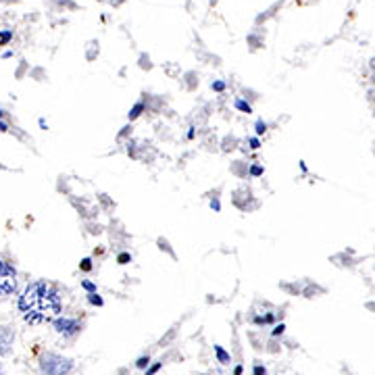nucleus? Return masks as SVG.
Returning <instances> with one entry per match:
<instances>
[{"instance_id":"f03ea898","label":"nucleus","mask_w":375,"mask_h":375,"mask_svg":"<svg viewBox=\"0 0 375 375\" xmlns=\"http://www.w3.org/2000/svg\"><path fill=\"white\" fill-rule=\"evenodd\" d=\"M40 372L42 375H69L73 372V361L57 353H44L40 357Z\"/></svg>"},{"instance_id":"9d476101","label":"nucleus","mask_w":375,"mask_h":375,"mask_svg":"<svg viewBox=\"0 0 375 375\" xmlns=\"http://www.w3.org/2000/svg\"><path fill=\"white\" fill-rule=\"evenodd\" d=\"M88 300L92 302V304H96V307H103V298L96 294V292H92V294H88Z\"/></svg>"},{"instance_id":"9b49d317","label":"nucleus","mask_w":375,"mask_h":375,"mask_svg":"<svg viewBox=\"0 0 375 375\" xmlns=\"http://www.w3.org/2000/svg\"><path fill=\"white\" fill-rule=\"evenodd\" d=\"M254 131H256V135H263V133L267 131V124H265V122H256V125H254Z\"/></svg>"},{"instance_id":"6ab92c4d","label":"nucleus","mask_w":375,"mask_h":375,"mask_svg":"<svg viewBox=\"0 0 375 375\" xmlns=\"http://www.w3.org/2000/svg\"><path fill=\"white\" fill-rule=\"evenodd\" d=\"M159 369H161V363H156V365H152V367H150V369L146 372V375H154V374H156V372H159Z\"/></svg>"},{"instance_id":"a878e982","label":"nucleus","mask_w":375,"mask_h":375,"mask_svg":"<svg viewBox=\"0 0 375 375\" xmlns=\"http://www.w3.org/2000/svg\"><path fill=\"white\" fill-rule=\"evenodd\" d=\"M2 117H4V113H2V109H0V119H2Z\"/></svg>"},{"instance_id":"a211bd4d","label":"nucleus","mask_w":375,"mask_h":375,"mask_svg":"<svg viewBox=\"0 0 375 375\" xmlns=\"http://www.w3.org/2000/svg\"><path fill=\"white\" fill-rule=\"evenodd\" d=\"M82 269H84V271H90V269H92V260H90V258H84V260H82Z\"/></svg>"},{"instance_id":"0eeeda50","label":"nucleus","mask_w":375,"mask_h":375,"mask_svg":"<svg viewBox=\"0 0 375 375\" xmlns=\"http://www.w3.org/2000/svg\"><path fill=\"white\" fill-rule=\"evenodd\" d=\"M234 105H236V109H238V111H242V113H247V115H249V113H252V107H250L247 101H242V98H238Z\"/></svg>"},{"instance_id":"4be33fe9","label":"nucleus","mask_w":375,"mask_h":375,"mask_svg":"<svg viewBox=\"0 0 375 375\" xmlns=\"http://www.w3.org/2000/svg\"><path fill=\"white\" fill-rule=\"evenodd\" d=\"M284 330H286V325H284V323H281V325H279V328H275V330H273V336H277V334H281V332H284Z\"/></svg>"},{"instance_id":"393cba45","label":"nucleus","mask_w":375,"mask_h":375,"mask_svg":"<svg viewBox=\"0 0 375 375\" xmlns=\"http://www.w3.org/2000/svg\"><path fill=\"white\" fill-rule=\"evenodd\" d=\"M234 375H242V367H236V372H234Z\"/></svg>"},{"instance_id":"20e7f679","label":"nucleus","mask_w":375,"mask_h":375,"mask_svg":"<svg viewBox=\"0 0 375 375\" xmlns=\"http://www.w3.org/2000/svg\"><path fill=\"white\" fill-rule=\"evenodd\" d=\"M52 325H54V332L61 334L63 338H75L82 332V323L71 317H59L52 321Z\"/></svg>"},{"instance_id":"dca6fc26","label":"nucleus","mask_w":375,"mask_h":375,"mask_svg":"<svg viewBox=\"0 0 375 375\" xmlns=\"http://www.w3.org/2000/svg\"><path fill=\"white\" fill-rule=\"evenodd\" d=\"M249 144H250V148H252V150H256V148H260V142H258V138H250Z\"/></svg>"},{"instance_id":"b1692460","label":"nucleus","mask_w":375,"mask_h":375,"mask_svg":"<svg viewBox=\"0 0 375 375\" xmlns=\"http://www.w3.org/2000/svg\"><path fill=\"white\" fill-rule=\"evenodd\" d=\"M211 207H213V209H215V211H219V209H221V207H219V203H217V200H213V203H211Z\"/></svg>"},{"instance_id":"4468645a","label":"nucleus","mask_w":375,"mask_h":375,"mask_svg":"<svg viewBox=\"0 0 375 375\" xmlns=\"http://www.w3.org/2000/svg\"><path fill=\"white\" fill-rule=\"evenodd\" d=\"M82 286H84V290H88L90 294H92V292H96V286H94L92 281H82Z\"/></svg>"},{"instance_id":"412c9836","label":"nucleus","mask_w":375,"mask_h":375,"mask_svg":"<svg viewBox=\"0 0 375 375\" xmlns=\"http://www.w3.org/2000/svg\"><path fill=\"white\" fill-rule=\"evenodd\" d=\"M267 374V372H265V367H260V365H256V367H254V375H265Z\"/></svg>"},{"instance_id":"ddd939ff","label":"nucleus","mask_w":375,"mask_h":375,"mask_svg":"<svg viewBox=\"0 0 375 375\" xmlns=\"http://www.w3.org/2000/svg\"><path fill=\"white\" fill-rule=\"evenodd\" d=\"M273 319H275L273 315H265V317H256L254 323H273Z\"/></svg>"},{"instance_id":"423d86ee","label":"nucleus","mask_w":375,"mask_h":375,"mask_svg":"<svg viewBox=\"0 0 375 375\" xmlns=\"http://www.w3.org/2000/svg\"><path fill=\"white\" fill-rule=\"evenodd\" d=\"M215 355H217V359H219V363H230L232 361V357H230V353H226L221 346H215Z\"/></svg>"},{"instance_id":"7ed1b4c3","label":"nucleus","mask_w":375,"mask_h":375,"mask_svg":"<svg viewBox=\"0 0 375 375\" xmlns=\"http://www.w3.org/2000/svg\"><path fill=\"white\" fill-rule=\"evenodd\" d=\"M17 269L8 260L0 258V300L13 296L17 292Z\"/></svg>"},{"instance_id":"1a4fd4ad","label":"nucleus","mask_w":375,"mask_h":375,"mask_svg":"<svg viewBox=\"0 0 375 375\" xmlns=\"http://www.w3.org/2000/svg\"><path fill=\"white\" fill-rule=\"evenodd\" d=\"M10 40H13V31H10V29H4V31H0V46L8 44Z\"/></svg>"},{"instance_id":"f3484780","label":"nucleus","mask_w":375,"mask_h":375,"mask_svg":"<svg viewBox=\"0 0 375 375\" xmlns=\"http://www.w3.org/2000/svg\"><path fill=\"white\" fill-rule=\"evenodd\" d=\"M213 90H215V92H223V90H226V84H223V82H215V84H213Z\"/></svg>"},{"instance_id":"f8f14e48","label":"nucleus","mask_w":375,"mask_h":375,"mask_svg":"<svg viewBox=\"0 0 375 375\" xmlns=\"http://www.w3.org/2000/svg\"><path fill=\"white\" fill-rule=\"evenodd\" d=\"M250 175H252V177L263 175V167H260V165H252V167H250Z\"/></svg>"},{"instance_id":"6e6552de","label":"nucleus","mask_w":375,"mask_h":375,"mask_svg":"<svg viewBox=\"0 0 375 375\" xmlns=\"http://www.w3.org/2000/svg\"><path fill=\"white\" fill-rule=\"evenodd\" d=\"M142 111H144V105L142 103H138L131 111H129V122H133V119H138L140 115H142Z\"/></svg>"},{"instance_id":"aec40b11","label":"nucleus","mask_w":375,"mask_h":375,"mask_svg":"<svg viewBox=\"0 0 375 375\" xmlns=\"http://www.w3.org/2000/svg\"><path fill=\"white\" fill-rule=\"evenodd\" d=\"M117 260H119V263L124 265V263H127V260H129V254H127V252H124V254H119V258H117Z\"/></svg>"},{"instance_id":"5701e85b","label":"nucleus","mask_w":375,"mask_h":375,"mask_svg":"<svg viewBox=\"0 0 375 375\" xmlns=\"http://www.w3.org/2000/svg\"><path fill=\"white\" fill-rule=\"evenodd\" d=\"M0 131H8V125L4 124L2 119H0Z\"/></svg>"},{"instance_id":"39448f33","label":"nucleus","mask_w":375,"mask_h":375,"mask_svg":"<svg viewBox=\"0 0 375 375\" xmlns=\"http://www.w3.org/2000/svg\"><path fill=\"white\" fill-rule=\"evenodd\" d=\"M13 342H15V332L10 328H0V357L10 353Z\"/></svg>"},{"instance_id":"f257e3e1","label":"nucleus","mask_w":375,"mask_h":375,"mask_svg":"<svg viewBox=\"0 0 375 375\" xmlns=\"http://www.w3.org/2000/svg\"><path fill=\"white\" fill-rule=\"evenodd\" d=\"M63 300L61 292L54 284L46 279H38L25 286V290L19 296V313L25 323L42 325L52 323L61 317Z\"/></svg>"},{"instance_id":"2eb2a0df","label":"nucleus","mask_w":375,"mask_h":375,"mask_svg":"<svg viewBox=\"0 0 375 375\" xmlns=\"http://www.w3.org/2000/svg\"><path fill=\"white\" fill-rule=\"evenodd\" d=\"M146 365H148V357H142V359H138V363H135L138 369H144Z\"/></svg>"}]
</instances>
